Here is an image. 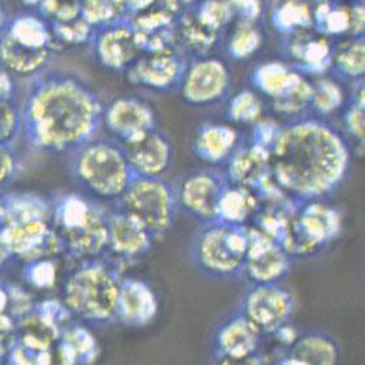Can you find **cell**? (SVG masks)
<instances>
[{"instance_id":"1","label":"cell","mask_w":365,"mask_h":365,"mask_svg":"<svg viewBox=\"0 0 365 365\" xmlns=\"http://www.w3.org/2000/svg\"><path fill=\"white\" fill-rule=\"evenodd\" d=\"M103 102L83 76L47 68L30 79L20 101L21 135L41 154H71L97 137Z\"/></svg>"},{"instance_id":"2","label":"cell","mask_w":365,"mask_h":365,"mask_svg":"<svg viewBox=\"0 0 365 365\" xmlns=\"http://www.w3.org/2000/svg\"><path fill=\"white\" fill-rule=\"evenodd\" d=\"M354 149L331 120L304 115L282 124L270 153L271 178L294 203L327 199L345 183Z\"/></svg>"},{"instance_id":"3","label":"cell","mask_w":365,"mask_h":365,"mask_svg":"<svg viewBox=\"0 0 365 365\" xmlns=\"http://www.w3.org/2000/svg\"><path fill=\"white\" fill-rule=\"evenodd\" d=\"M120 264L113 258L79 262L62 285L63 304L76 322L93 327L116 323L122 283Z\"/></svg>"},{"instance_id":"4","label":"cell","mask_w":365,"mask_h":365,"mask_svg":"<svg viewBox=\"0 0 365 365\" xmlns=\"http://www.w3.org/2000/svg\"><path fill=\"white\" fill-rule=\"evenodd\" d=\"M51 203V223L65 255L79 262L106 256L108 208L81 192H60Z\"/></svg>"},{"instance_id":"5","label":"cell","mask_w":365,"mask_h":365,"mask_svg":"<svg viewBox=\"0 0 365 365\" xmlns=\"http://www.w3.org/2000/svg\"><path fill=\"white\" fill-rule=\"evenodd\" d=\"M70 173L81 194L103 205H114L135 178L122 145L97 137L70 154Z\"/></svg>"},{"instance_id":"6","label":"cell","mask_w":365,"mask_h":365,"mask_svg":"<svg viewBox=\"0 0 365 365\" xmlns=\"http://www.w3.org/2000/svg\"><path fill=\"white\" fill-rule=\"evenodd\" d=\"M248 250V226L215 221L200 225L190 243V258L204 275L230 279L242 275Z\"/></svg>"},{"instance_id":"7","label":"cell","mask_w":365,"mask_h":365,"mask_svg":"<svg viewBox=\"0 0 365 365\" xmlns=\"http://www.w3.org/2000/svg\"><path fill=\"white\" fill-rule=\"evenodd\" d=\"M344 229V215L325 199L296 204L282 247L296 258H309L322 253Z\"/></svg>"},{"instance_id":"8","label":"cell","mask_w":365,"mask_h":365,"mask_svg":"<svg viewBox=\"0 0 365 365\" xmlns=\"http://www.w3.org/2000/svg\"><path fill=\"white\" fill-rule=\"evenodd\" d=\"M114 207L141 223L156 242L173 229L180 212L176 187L165 177H135Z\"/></svg>"},{"instance_id":"9","label":"cell","mask_w":365,"mask_h":365,"mask_svg":"<svg viewBox=\"0 0 365 365\" xmlns=\"http://www.w3.org/2000/svg\"><path fill=\"white\" fill-rule=\"evenodd\" d=\"M232 89V75L227 61L205 54L189 58L177 93L190 108H208L227 101Z\"/></svg>"},{"instance_id":"10","label":"cell","mask_w":365,"mask_h":365,"mask_svg":"<svg viewBox=\"0 0 365 365\" xmlns=\"http://www.w3.org/2000/svg\"><path fill=\"white\" fill-rule=\"evenodd\" d=\"M264 337H270L292 323L296 312V299L283 283L250 284L237 307Z\"/></svg>"},{"instance_id":"11","label":"cell","mask_w":365,"mask_h":365,"mask_svg":"<svg viewBox=\"0 0 365 365\" xmlns=\"http://www.w3.org/2000/svg\"><path fill=\"white\" fill-rule=\"evenodd\" d=\"M222 170H191L175 185L178 210L199 225L218 221V210L229 186Z\"/></svg>"},{"instance_id":"12","label":"cell","mask_w":365,"mask_h":365,"mask_svg":"<svg viewBox=\"0 0 365 365\" xmlns=\"http://www.w3.org/2000/svg\"><path fill=\"white\" fill-rule=\"evenodd\" d=\"M187 62L181 49L143 52L124 74L133 87L167 95L178 91Z\"/></svg>"},{"instance_id":"13","label":"cell","mask_w":365,"mask_h":365,"mask_svg":"<svg viewBox=\"0 0 365 365\" xmlns=\"http://www.w3.org/2000/svg\"><path fill=\"white\" fill-rule=\"evenodd\" d=\"M0 237L7 245L14 261L22 264L63 255L60 237L47 220L6 223L0 229Z\"/></svg>"},{"instance_id":"14","label":"cell","mask_w":365,"mask_h":365,"mask_svg":"<svg viewBox=\"0 0 365 365\" xmlns=\"http://www.w3.org/2000/svg\"><path fill=\"white\" fill-rule=\"evenodd\" d=\"M88 46L98 66L114 73H125L143 53L129 19L95 29Z\"/></svg>"},{"instance_id":"15","label":"cell","mask_w":365,"mask_h":365,"mask_svg":"<svg viewBox=\"0 0 365 365\" xmlns=\"http://www.w3.org/2000/svg\"><path fill=\"white\" fill-rule=\"evenodd\" d=\"M291 256L262 231L248 226V250L240 277L250 284L283 283L292 267Z\"/></svg>"},{"instance_id":"16","label":"cell","mask_w":365,"mask_h":365,"mask_svg":"<svg viewBox=\"0 0 365 365\" xmlns=\"http://www.w3.org/2000/svg\"><path fill=\"white\" fill-rule=\"evenodd\" d=\"M120 145L135 177L163 178L172 168L173 143L158 127Z\"/></svg>"},{"instance_id":"17","label":"cell","mask_w":365,"mask_h":365,"mask_svg":"<svg viewBox=\"0 0 365 365\" xmlns=\"http://www.w3.org/2000/svg\"><path fill=\"white\" fill-rule=\"evenodd\" d=\"M102 125L113 140L125 143L155 128V108L140 96H118L103 108Z\"/></svg>"},{"instance_id":"18","label":"cell","mask_w":365,"mask_h":365,"mask_svg":"<svg viewBox=\"0 0 365 365\" xmlns=\"http://www.w3.org/2000/svg\"><path fill=\"white\" fill-rule=\"evenodd\" d=\"M106 256L119 264L137 261L153 250L155 239L133 217L111 205L108 208Z\"/></svg>"},{"instance_id":"19","label":"cell","mask_w":365,"mask_h":365,"mask_svg":"<svg viewBox=\"0 0 365 365\" xmlns=\"http://www.w3.org/2000/svg\"><path fill=\"white\" fill-rule=\"evenodd\" d=\"M245 143L242 130L230 123H203L195 130L191 151L199 162L210 168H225Z\"/></svg>"},{"instance_id":"20","label":"cell","mask_w":365,"mask_h":365,"mask_svg":"<svg viewBox=\"0 0 365 365\" xmlns=\"http://www.w3.org/2000/svg\"><path fill=\"white\" fill-rule=\"evenodd\" d=\"M264 334L239 310L221 319L212 334L213 355L244 358L261 351Z\"/></svg>"},{"instance_id":"21","label":"cell","mask_w":365,"mask_h":365,"mask_svg":"<svg viewBox=\"0 0 365 365\" xmlns=\"http://www.w3.org/2000/svg\"><path fill=\"white\" fill-rule=\"evenodd\" d=\"M363 1L324 0L314 11L312 29L331 41L349 36H365Z\"/></svg>"},{"instance_id":"22","label":"cell","mask_w":365,"mask_h":365,"mask_svg":"<svg viewBox=\"0 0 365 365\" xmlns=\"http://www.w3.org/2000/svg\"><path fill=\"white\" fill-rule=\"evenodd\" d=\"M285 56L289 63L310 78L329 73L333 41L317 33L314 29L283 38Z\"/></svg>"},{"instance_id":"23","label":"cell","mask_w":365,"mask_h":365,"mask_svg":"<svg viewBox=\"0 0 365 365\" xmlns=\"http://www.w3.org/2000/svg\"><path fill=\"white\" fill-rule=\"evenodd\" d=\"M159 312L155 291L143 279L123 277L118 298L116 323L141 328L151 324Z\"/></svg>"},{"instance_id":"24","label":"cell","mask_w":365,"mask_h":365,"mask_svg":"<svg viewBox=\"0 0 365 365\" xmlns=\"http://www.w3.org/2000/svg\"><path fill=\"white\" fill-rule=\"evenodd\" d=\"M231 185L259 192L272 181L271 178L270 153L245 140L223 168Z\"/></svg>"},{"instance_id":"25","label":"cell","mask_w":365,"mask_h":365,"mask_svg":"<svg viewBox=\"0 0 365 365\" xmlns=\"http://www.w3.org/2000/svg\"><path fill=\"white\" fill-rule=\"evenodd\" d=\"M53 49H31L0 34V66L14 78L31 79L51 68Z\"/></svg>"},{"instance_id":"26","label":"cell","mask_w":365,"mask_h":365,"mask_svg":"<svg viewBox=\"0 0 365 365\" xmlns=\"http://www.w3.org/2000/svg\"><path fill=\"white\" fill-rule=\"evenodd\" d=\"M285 351L304 365H341L342 360L339 339L322 329L299 331Z\"/></svg>"},{"instance_id":"27","label":"cell","mask_w":365,"mask_h":365,"mask_svg":"<svg viewBox=\"0 0 365 365\" xmlns=\"http://www.w3.org/2000/svg\"><path fill=\"white\" fill-rule=\"evenodd\" d=\"M304 76L291 63L267 61L253 68L250 76L252 89L264 96L269 101H277L296 88Z\"/></svg>"},{"instance_id":"28","label":"cell","mask_w":365,"mask_h":365,"mask_svg":"<svg viewBox=\"0 0 365 365\" xmlns=\"http://www.w3.org/2000/svg\"><path fill=\"white\" fill-rule=\"evenodd\" d=\"M329 73L342 83L364 81L365 36H349L333 41Z\"/></svg>"},{"instance_id":"29","label":"cell","mask_w":365,"mask_h":365,"mask_svg":"<svg viewBox=\"0 0 365 365\" xmlns=\"http://www.w3.org/2000/svg\"><path fill=\"white\" fill-rule=\"evenodd\" d=\"M12 41L31 49H54L51 25L38 12H21L11 17L3 31Z\"/></svg>"},{"instance_id":"30","label":"cell","mask_w":365,"mask_h":365,"mask_svg":"<svg viewBox=\"0 0 365 365\" xmlns=\"http://www.w3.org/2000/svg\"><path fill=\"white\" fill-rule=\"evenodd\" d=\"M312 81V95L309 115L329 120L331 116L339 114L345 105L347 98L345 87L342 81L331 73L314 76Z\"/></svg>"},{"instance_id":"31","label":"cell","mask_w":365,"mask_h":365,"mask_svg":"<svg viewBox=\"0 0 365 365\" xmlns=\"http://www.w3.org/2000/svg\"><path fill=\"white\" fill-rule=\"evenodd\" d=\"M258 210L259 199L257 194H255L250 190L229 183L220 203L218 221L250 226V222L257 215Z\"/></svg>"},{"instance_id":"32","label":"cell","mask_w":365,"mask_h":365,"mask_svg":"<svg viewBox=\"0 0 365 365\" xmlns=\"http://www.w3.org/2000/svg\"><path fill=\"white\" fill-rule=\"evenodd\" d=\"M341 130L354 153L356 149H364L365 141V87L364 81L352 84L351 92L347 95L345 105L339 111Z\"/></svg>"},{"instance_id":"33","label":"cell","mask_w":365,"mask_h":365,"mask_svg":"<svg viewBox=\"0 0 365 365\" xmlns=\"http://www.w3.org/2000/svg\"><path fill=\"white\" fill-rule=\"evenodd\" d=\"M6 223L52 218V203L44 196L31 191H9L3 194ZM4 223V225H6Z\"/></svg>"},{"instance_id":"34","label":"cell","mask_w":365,"mask_h":365,"mask_svg":"<svg viewBox=\"0 0 365 365\" xmlns=\"http://www.w3.org/2000/svg\"><path fill=\"white\" fill-rule=\"evenodd\" d=\"M60 344L73 359L75 365L95 364L100 356V345L88 327L74 322L62 331Z\"/></svg>"},{"instance_id":"35","label":"cell","mask_w":365,"mask_h":365,"mask_svg":"<svg viewBox=\"0 0 365 365\" xmlns=\"http://www.w3.org/2000/svg\"><path fill=\"white\" fill-rule=\"evenodd\" d=\"M264 102L255 89L243 88L227 98L225 116L232 125L252 127L262 119Z\"/></svg>"},{"instance_id":"36","label":"cell","mask_w":365,"mask_h":365,"mask_svg":"<svg viewBox=\"0 0 365 365\" xmlns=\"http://www.w3.org/2000/svg\"><path fill=\"white\" fill-rule=\"evenodd\" d=\"M264 43V33L258 22H237L226 44L231 60L245 61L257 53Z\"/></svg>"},{"instance_id":"37","label":"cell","mask_w":365,"mask_h":365,"mask_svg":"<svg viewBox=\"0 0 365 365\" xmlns=\"http://www.w3.org/2000/svg\"><path fill=\"white\" fill-rule=\"evenodd\" d=\"M81 17L92 29L129 19L127 0H79Z\"/></svg>"},{"instance_id":"38","label":"cell","mask_w":365,"mask_h":365,"mask_svg":"<svg viewBox=\"0 0 365 365\" xmlns=\"http://www.w3.org/2000/svg\"><path fill=\"white\" fill-rule=\"evenodd\" d=\"M49 25L52 30L56 52L66 48L88 46L93 34V29L81 17V14L73 20L49 22Z\"/></svg>"},{"instance_id":"39","label":"cell","mask_w":365,"mask_h":365,"mask_svg":"<svg viewBox=\"0 0 365 365\" xmlns=\"http://www.w3.org/2000/svg\"><path fill=\"white\" fill-rule=\"evenodd\" d=\"M191 14L202 26L215 34H222L223 30L234 20V14L226 0H202Z\"/></svg>"},{"instance_id":"40","label":"cell","mask_w":365,"mask_h":365,"mask_svg":"<svg viewBox=\"0 0 365 365\" xmlns=\"http://www.w3.org/2000/svg\"><path fill=\"white\" fill-rule=\"evenodd\" d=\"M56 258H43L22 264L21 277L29 287L36 291H49L57 283L58 269Z\"/></svg>"},{"instance_id":"41","label":"cell","mask_w":365,"mask_h":365,"mask_svg":"<svg viewBox=\"0 0 365 365\" xmlns=\"http://www.w3.org/2000/svg\"><path fill=\"white\" fill-rule=\"evenodd\" d=\"M20 135V101L0 103V145L12 146Z\"/></svg>"},{"instance_id":"42","label":"cell","mask_w":365,"mask_h":365,"mask_svg":"<svg viewBox=\"0 0 365 365\" xmlns=\"http://www.w3.org/2000/svg\"><path fill=\"white\" fill-rule=\"evenodd\" d=\"M48 350H35L14 339L8 347L6 363L8 365H46Z\"/></svg>"},{"instance_id":"43","label":"cell","mask_w":365,"mask_h":365,"mask_svg":"<svg viewBox=\"0 0 365 365\" xmlns=\"http://www.w3.org/2000/svg\"><path fill=\"white\" fill-rule=\"evenodd\" d=\"M20 173V162L11 145H0V194L14 183Z\"/></svg>"},{"instance_id":"44","label":"cell","mask_w":365,"mask_h":365,"mask_svg":"<svg viewBox=\"0 0 365 365\" xmlns=\"http://www.w3.org/2000/svg\"><path fill=\"white\" fill-rule=\"evenodd\" d=\"M280 128H282V124H279V123L261 119L256 124L252 125V133H250L248 143H253L258 148L271 153V149L277 141Z\"/></svg>"},{"instance_id":"45","label":"cell","mask_w":365,"mask_h":365,"mask_svg":"<svg viewBox=\"0 0 365 365\" xmlns=\"http://www.w3.org/2000/svg\"><path fill=\"white\" fill-rule=\"evenodd\" d=\"M237 22H258L262 12L261 0H226Z\"/></svg>"},{"instance_id":"46","label":"cell","mask_w":365,"mask_h":365,"mask_svg":"<svg viewBox=\"0 0 365 365\" xmlns=\"http://www.w3.org/2000/svg\"><path fill=\"white\" fill-rule=\"evenodd\" d=\"M212 365H269V360L266 359L262 351L252 354L244 358H227L213 355Z\"/></svg>"},{"instance_id":"47","label":"cell","mask_w":365,"mask_h":365,"mask_svg":"<svg viewBox=\"0 0 365 365\" xmlns=\"http://www.w3.org/2000/svg\"><path fill=\"white\" fill-rule=\"evenodd\" d=\"M17 91L16 78L0 66V103L19 101Z\"/></svg>"},{"instance_id":"48","label":"cell","mask_w":365,"mask_h":365,"mask_svg":"<svg viewBox=\"0 0 365 365\" xmlns=\"http://www.w3.org/2000/svg\"><path fill=\"white\" fill-rule=\"evenodd\" d=\"M12 261H14V257H12L11 252L8 250L6 243L3 242V239L0 237V271L3 270Z\"/></svg>"},{"instance_id":"49","label":"cell","mask_w":365,"mask_h":365,"mask_svg":"<svg viewBox=\"0 0 365 365\" xmlns=\"http://www.w3.org/2000/svg\"><path fill=\"white\" fill-rule=\"evenodd\" d=\"M8 283L0 280V315L7 314Z\"/></svg>"},{"instance_id":"50","label":"cell","mask_w":365,"mask_h":365,"mask_svg":"<svg viewBox=\"0 0 365 365\" xmlns=\"http://www.w3.org/2000/svg\"><path fill=\"white\" fill-rule=\"evenodd\" d=\"M11 17H12V16L9 14V11H8L6 3H4L3 0H0V34L6 30V27L8 26Z\"/></svg>"},{"instance_id":"51","label":"cell","mask_w":365,"mask_h":365,"mask_svg":"<svg viewBox=\"0 0 365 365\" xmlns=\"http://www.w3.org/2000/svg\"><path fill=\"white\" fill-rule=\"evenodd\" d=\"M269 365H304L301 363L298 359L293 358L288 352L285 351L284 355L279 356L277 360H274L272 363H269Z\"/></svg>"},{"instance_id":"52","label":"cell","mask_w":365,"mask_h":365,"mask_svg":"<svg viewBox=\"0 0 365 365\" xmlns=\"http://www.w3.org/2000/svg\"><path fill=\"white\" fill-rule=\"evenodd\" d=\"M12 341L6 339L3 334H0V365L6 361V356H7L8 347L11 345Z\"/></svg>"},{"instance_id":"53","label":"cell","mask_w":365,"mask_h":365,"mask_svg":"<svg viewBox=\"0 0 365 365\" xmlns=\"http://www.w3.org/2000/svg\"><path fill=\"white\" fill-rule=\"evenodd\" d=\"M6 223V207L3 202V194H0V229L4 226Z\"/></svg>"},{"instance_id":"54","label":"cell","mask_w":365,"mask_h":365,"mask_svg":"<svg viewBox=\"0 0 365 365\" xmlns=\"http://www.w3.org/2000/svg\"><path fill=\"white\" fill-rule=\"evenodd\" d=\"M341 1H347V3H352V1H364V0H341Z\"/></svg>"}]
</instances>
